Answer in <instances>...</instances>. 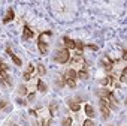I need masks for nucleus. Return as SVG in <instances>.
I'll return each instance as SVG.
<instances>
[{
    "label": "nucleus",
    "mask_w": 127,
    "mask_h": 126,
    "mask_svg": "<svg viewBox=\"0 0 127 126\" xmlns=\"http://www.w3.org/2000/svg\"><path fill=\"white\" fill-rule=\"evenodd\" d=\"M85 47H87V48H90V50H94V51H97V47H96V45H91V44H88V45H87V44H85Z\"/></svg>",
    "instance_id": "24"
},
{
    "label": "nucleus",
    "mask_w": 127,
    "mask_h": 126,
    "mask_svg": "<svg viewBox=\"0 0 127 126\" xmlns=\"http://www.w3.org/2000/svg\"><path fill=\"white\" fill-rule=\"evenodd\" d=\"M82 126H94V123H93V122H91V120H85V122H84V125H82Z\"/></svg>",
    "instance_id": "23"
},
{
    "label": "nucleus",
    "mask_w": 127,
    "mask_h": 126,
    "mask_svg": "<svg viewBox=\"0 0 127 126\" xmlns=\"http://www.w3.org/2000/svg\"><path fill=\"white\" fill-rule=\"evenodd\" d=\"M30 114H32V116H33V117H37V113H36V111H34V110H32V111H30Z\"/></svg>",
    "instance_id": "29"
},
{
    "label": "nucleus",
    "mask_w": 127,
    "mask_h": 126,
    "mask_svg": "<svg viewBox=\"0 0 127 126\" xmlns=\"http://www.w3.org/2000/svg\"><path fill=\"white\" fill-rule=\"evenodd\" d=\"M23 78H24L26 81H29V80H30V74H29V72H24V75H23Z\"/></svg>",
    "instance_id": "25"
},
{
    "label": "nucleus",
    "mask_w": 127,
    "mask_h": 126,
    "mask_svg": "<svg viewBox=\"0 0 127 126\" xmlns=\"http://www.w3.org/2000/svg\"><path fill=\"white\" fill-rule=\"evenodd\" d=\"M112 81H114V78H112V77H106V78H103L100 83H102L103 86H108V84H112Z\"/></svg>",
    "instance_id": "15"
},
{
    "label": "nucleus",
    "mask_w": 127,
    "mask_h": 126,
    "mask_svg": "<svg viewBox=\"0 0 127 126\" xmlns=\"http://www.w3.org/2000/svg\"><path fill=\"white\" fill-rule=\"evenodd\" d=\"M37 92H40V93H46V92H48L46 84H45L42 80H39V78H37Z\"/></svg>",
    "instance_id": "9"
},
{
    "label": "nucleus",
    "mask_w": 127,
    "mask_h": 126,
    "mask_svg": "<svg viewBox=\"0 0 127 126\" xmlns=\"http://www.w3.org/2000/svg\"><path fill=\"white\" fill-rule=\"evenodd\" d=\"M37 47H39V50H40V53H42V54H46V53H48V44L42 39V35H39V39H37Z\"/></svg>",
    "instance_id": "3"
},
{
    "label": "nucleus",
    "mask_w": 127,
    "mask_h": 126,
    "mask_svg": "<svg viewBox=\"0 0 127 126\" xmlns=\"http://www.w3.org/2000/svg\"><path fill=\"white\" fill-rule=\"evenodd\" d=\"M34 36V33L30 30L29 26H24V30H23V39H32Z\"/></svg>",
    "instance_id": "7"
},
{
    "label": "nucleus",
    "mask_w": 127,
    "mask_h": 126,
    "mask_svg": "<svg viewBox=\"0 0 127 126\" xmlns=\"http://www.w3.org/2000/svg\"><path fill=\"white\" fill-rule=\"evenodd\" d=\"M14 17H15L14 9H12V8H9V9H8V12H6V15H5V18H3V23H11V21L14 20Z\"/></svg>",
    "instance_id": "8"
},
{
    "label": "nucleus",
    "mask_w": 127,
    "mask_h": 126,
    "mask_svg": "<svg viewBox=\"0 0 127 126\" xmlns=\"http://www.w3.org/2000/svg\"><path fill=\"white\" fill-rule=\"evenodd\" d=\"M70 125H72V119L70 117H67L64 122H63V126H70Z\"/></svg>",
    "instance_id": "19"
},
{
    "label": "nucleus",
    "mask_w": 127,
    "mask_h": 126,
    "mask_svg": "<svg viewBox=\"0 0 127 126\" xmlns=\"http://www.w3.org/2000/svg\"><path fill=\"white\" fill-rule=\"evenodd\" d=\"M121 83H126V69H123V74H121Z\"/></svg>",
    "instance_id": "22"
},
{
    "label": "nucleus",
    "mask_w": 127,
    "mask_h": 126,
    "mask_svg": "<svg viewBox=\"0 0 127 126\" xmlns=\"http://www.w3.org/2000/svg\"><path fill=\"white\" fill-rule=\"evenodd\" d=\"M6 53H8V54L11 56V59H12V62L15 63V65H17V66H21V65H23V62H21V59H20L18 56H15V54L12 53V50H11V48H6Z\"/></svg>",
    "instance_id": "4"
},
{
    "label": "nucleus",
    "mask_w": 127,
    "mask_h": 126,
    "mask_svg": "<svg viewBox=\"0 0 127 126\" xmlns=\"http://www.w3.org/2000/svg\"><path fill=\"white\" fill-rule=\"evenodd\" d=\"M70 59V53H69V50H61V51H58L57 54H55V57H54V60L57 62V63H66L67 60Z\"/></svg>",
    "instance_id": "1"
},
{
    "label": "nucleus",
    "mask_w": 127,
    "mask_h": 126,
    "mask_svg": "<svg viewBox=\"0 0 127 126\" xmlns=\"http://www.w3.org/2000/svg\"><path fill=\"white\" fill-rule=\"evenodd\" d=\"M18 93H20L21 96H26V95L29 93V92H27V87H26L24 84H21V86L18 87Z\"/></svg>",
    "instance_id": "13"
},
{
    "label": "nucleus",
    "mask_w": 127,
    "mask_h": 126,
    "mask_svg": "<svg viewBox=\"0 0 127 126\" xmlns=\"http://www.w3.org/2000/svg\"><path fill=\"white\" fill-rule=\"evenodd\" d=\"M100 113H102V117L105 120H108L111 117V110L106 105V99H102V98H100Z\"/></svg>",
    "instance_id": "2"
},
{
    "label": "nucleus",
    "mask_w": 127,
    "mask_h": 126,
    "mask_svg": "<svg viewBox=\"0 0 127 126\" xmlns=\"http://www.w3.org/2000/svg\"><path fill=\"white\" fill-rule=\"evenodd\" d=\"M69 108L72 110V111H78L81 107H79V104H76V102H72V101H69Z\"/></svg>",
    "instance_id": "14"
},
{
    "label": "nucleus",
    "mask_w": 127,
    "mask_h": 126,
    "mask_svg": "<svg viewBox=\"0 0 127 126\" xmlns=\"http://www.w3.org/2000/svg\"><path fill=\"white\" fill-rule=\"evenodd\" d=\"M63 78H64V80H73V81H75V78H76V71H75L73 68L67 69V71H66V74L63 75Z\"/></svg>",
    "instance_id": "6"
},
{
    "label": "nucleus",
    "mask_w": 127,
    "mask_h": 126,
    "mask_svg": "<svg viewBox=\"0 0 127 126\" xmlns=\"http://www.w3.org/2000/svg\"><path fill=\"white\" fill-rule=\"evenodd\" d=\"M2 72H3V71H0V77H2Z\"/></svg>",
    "instance_id": "31"
},
{
    "label": "nucleus",
    "mask_w": 127,
    "mask_h": 126,
    "mask_svg": "<svg viewBox=\"0 0 127 126\" xmlns=\"http://www.w3.org/2000/svg\"><path fill=\"white\" fill-rule=\"evenodd\" d=\"M42 35H46V36H51V35H52V32H51V30H46V32H43Z\"/></svg>",
    "instance_id": "27"
},
{
    "label": "nucleus",
    "mask_w": 127,
    "mask_h": 126,
    "mask_svg": "<svg viewBox=\"0 0 127 126\" xmlns=\"http://www.w3.org/2000/svg\"><path fill=\"white\" fill-rule=\"evenodd\" d=\"M76 77H79L82 81H85V80L88 78V72H87V69H85V68H84V69H81V71L76 74Z\"/></svg>",
    "instance_id": "11"
},
{
    "label": "nucleus",
    "mask_w": 127,
    "mask_h": 126,
    "mask_svg": "<svg viewBox=\"0 0 127 126\" xmlns=\"http://www.w3.org/2000/svg\"><path fill=\"white\" fill-rule=\"evenodd\" d=\"M63 42L66 44V50H75V48H76L75 41H72V39H70V38H67V36L63 38Z\"/></svg>",
    "instance_id": "5"
},
{
    "label": "nucleus",
    "mask_w": 127,
    "mask_h": 126,
    "mask_svg": "<svg viewBox=\"0 0 127 126\" xmlns=\"http://www.w3.org/2000/svg\"><path fill=\"white\" fill-rule=\"evenodd\" d=\"M57 110H58V105H57V104H51V105H49V116L55 117V116H57Z\"/></svg>",
    "instance_id": "12"
},
{
    "label": "nucleus",
    "mask_w": 127,
    "mask_h": 126,
    "mask_svg": "<svg viewBox=\"0 0 127 126\" xmlns=\"http://www.w3.org/2000/svg\"><path fill=\"white\" fill-rule=\"evenodd\" d=\"M57 86H58V87H63V86H64V78H63V77H61V80H60V78L57 80Z\"/></svg>",
    "instance_id": "20"
},
{
    "label": "nucleus",
    "mask_w": 127,
    "mask_h": 126,
    "mask_svg": "<svg viewBox=\"0 0 127 126\" xmlns=\"http://www.w3.org/2000/svg\"><path fill=\"white\" fill-rule=\"evenodd\" d=\"M85 114L88 116V117H96V113H94V108L90 105V104H85Z\"/></svg>",
    "instance_id": "10"
},
{
    "label": "nucleus",
    "mask_w": 127,
    "mask_h": 126,
    "mask_svg": "<svg viewBox=\"0 0 127 126\" xmlns=\"http://www.w3.org/2000/svg\"><path fill=\"white\" fill-rule=\"evenodd\" d=\"M37 74H39V75H45V74H46V69H45L43 65H37Z\"/></svg>",
    "instance_id": "16"
},
{
    "label": "nucleus",
    "mask_w": 127,
    "mask_h": 126,
    "mask_svg": "<svg viewBox=\"0 0 127 126\" xmlns=\"http://www.w3.org/2000/svg\"><path fill=\"white\" fill-rule=\"evenodd\" d=\"M34 71V65H33V63H29V68H27V72L29 74H32Z\"/></svg>",
    "instance_id": "21"
},
{
    "label": "nucleus",
    "mask_w": 127,
    "mask_h": 126,
    "mask_svg": "<svg viewBox=\"0 0 127 126\" xmlns=\"http://www.w3.org/2000/svg\"><path fill=\"white\" fill-rule=\"evenodd\" d=\"M6 104H8L6 101H2V102H0V110H3V108L6 107Z\"/></svg>",
    "instance_id": "26"
},
{
    "label": "nucleus",
    "mask_w": 127,
    "mask_h": 126,
    "mask_svg": "<svg viewBox=\"0 0 127 126\" xmlns=\"http://www.w3.org/2000/svg\"><path fill=\"white\" fill-rule=\"evenodd\" d=\"M75 44H76V48L79 50V53H81V51H82V50L85 48V44H82L81 41H75Z\"/></svg>",
    "instance_id": "17"
},
{
    "label": "nucleus",
    "mask_w": 127,
    "mask_h": 126,
    "mask_svg": "<svg viewBox=\"0 0 127 126\" xmlns=\"http://www.w3.org/2000/svg\"><path fill=\"white\" fill-rule=\"evenodd\" d=\"M0 71H3V72H6V71H9V68H8V65H6V63H3L2 60H0Z\"/></svg>",
    "instance_id": "18"
},
{
    "label": "nucleus",
    "mask_w": 127,
    "mask_h": 126,
    "mask_svg": "<svg viewBox=\"0 0 127 126\" xmlns=\"http://www.w3.org/2000/svg\"><path fill=\"white\" fill-rule=\"evenodd\" d=\"M33 99H34V93H30L29 95V101H33Z\"/></svg>",
    "instance_id": "28"
},
{
    "label": "nucleus",
    "mask_w": 127,
    "mask_h": 126,
    "mask_svg": "<svg viewBox=\"0 0 127 126\" xmlns=\"http://www.w3.org/2000/svg\"><path fill=\"white\" fill-rule=\"evenodd\" d=\"M126 54H127V53H126V50H123V60H126V59H127V56H126Z\"/></svg>",
    "instance_id": "30"
}]
</instances>
